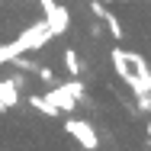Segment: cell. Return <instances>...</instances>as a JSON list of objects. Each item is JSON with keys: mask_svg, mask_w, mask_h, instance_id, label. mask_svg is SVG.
<instances>
[{"mask_svg": "<svg viewBox=\"0 0 151 151\" xmlns=\"http://www.w3.org/2000/svg\"><path fill=\"white\" fill-rule=\"evenodd\" d=\"M64 129H68V135H74V142H77L81 148H87V151H96V148H100V135H96V129H93L90 122L68 119V122H64Z\"/></svg>", "mask_w": 151, "mask_h": 151, "instance_id": "obj_1", "label": "cell"}, {"mask_svg": "<svg viewBox=\"0 0 151 151\" xmlns=\"http://www.w3.org/2000/svg\"><path fill=\"white\" fill-rule=\"evenodd\" d=\"M90 10H93V16H96V19L106 26V32H109L116 42H119V39H125V35H122V23L116 19V13H113V10H106V6H103V0L90 3Z\"/></svg>", "mask_w": 151, "mask_h": 151, "instance_id": "obj_2", "label": "cell"}, {"mask_svg": "<svg viewBox=\"0 0 151 151\" xmlns=\"http://www.w3.org/2000/svg\"><path fill=\"white\" fill-rule=\"evenodd\" d=\"M55 106H58L61 113H74L77 109V96L71 93V87L68 84H55V87H48V93H45Z\"/></svg>", "mask_w": 151, "mask_h": 151, "instance_id": "obj_3", "label": "cell"}, {"mask_svg": "<svg viewBox=\"0 0 151 151\" xmlns=\"http://www.w3.org/2000/svg\"><path fill=\"white\" fill-rule=\"evenodd\" d=\"M45 23H48V29L55 32V39L64 35V32H68V23H71V19H68V10H64L61 3H55V6L45 13Z\"/></svg>", "mask_w": 151, "mask_h": 151, "instance_id": "obj_4", "label": "cell"}, {"mask_svg": "<svg viewBox=\"0 0 151 151\" xmlns=\"http://www.w3.org/2000/svg\"><path fill=\"white\" fill-rule=\"evenodd\" d=\"M16 103H19V87L13 84V77L0 81V113H6V109H16Z\"/></svg>", "mask_w": 151, "mask_h": 151, "instance_id": "obj_5", "label": "cell"}, {"mask_svg": "<svg viewBox=\"0 0 151 151\" xmlns=\"http://www.w3.org/2000/svg\"><path fill=\"white\" fill-rule=\"evenodd\" d=\"M125 58H129V64H132V71H135V74H138V77L151 87V68H148V61L142 58L138 52H125Z\"/></svg>", "mask_w": 151, "mask_h": 151, "instance_id": "obj_6", "label": "cell"}, {"mask_svg": "<svg viewBox=\"0 0 151 151\" xmlns=\"http://www.w3.org/2000/svg\"><path fill=\"white\" fill-rule=\"evenodd\" d=\"M64 71H68L71 77H81V74L87 71V64L81 61V55H77L74 48H64Z\"/></svg>", "mask_w": 151, "mask_h": 151, "instance_id": "obj_7", "label": "cell"}, {"mask_svg": "<svg viewBox=\"0 0 151 151\" xmlns=\"http://www.w3.org/2000/svg\"><path fill=\"white\" fill-rule=\"evenodd\" d=\"M29 106H32V109H39L42 116H58V113H61L48 96H39V93H32V96H29Z\"/></svg>", "mask_w": 151, "mask_h": 151, "instance_id": "obj_8", "label": "cell"}, {"mask_svg": "<svg viewBox=\"0 0 151 151\" xmlns=\"http://www.w3.org/2000/svg\"><path fill=\"white\" fill-rule=\"evenodd\" d=\"M35 74H39V81H45V84H52V87L58 84V74H55L52 68H45V64H39V71H35Z\"/></svg>", "mask_w": 151, "mask_h": 151, "instance_id": "obj_9", "label": "cell"}, {"mask_svg": "<svg viewBox=\"0 0 151 151\" xmlns=\"http://www.w3.org/2000/svg\"><path fill=\"white\" fill-rule=\"evenodd\" d=\"M135 100H138V109H142V113H145V116H151V90H145V93H138V96H135Z\"/></svg>", "mask_w": 151, "mask_h": 151, "instance_id": "obj_10", "label": "cell"}, {"mask_svg": "<svg viewBox=\"0 0 151 151\" xmlns=\"http://www.w3.org/2000/svg\"><path fill=\"white\" fill-rule=\"evenodd\" d=\"M93 35V39H103V26H100V23H90V29H87Z\"/></svg>", "mask_w": 151, "mask_h": 151, "instance_id": "obj_11", "label": "cell"}, {"mask_svg": "<svg viewBox=\"0 0 151 151\" xmlns=\"http://www.w3.org/2000/svg\"><path fill=\"white\" fill-rule=\"evenodd\" d=\"M148 135H151V122H148Z\"/></svg>", "mask_w": 151, "mask_h": 151, "instance_id": "obj_12", "label": "cell"}, {"mask_svg": "<svg viewBox=\"0 0 151 151\" xmlns=\"http://www.w3.org/2000/svg\"><path fill=\"white\" fill-rule=\"evenodd\" d=\"M103 3H113V0H103Z\"/></svg>", "mask_w": 151, "mask_h": 151, "instance_id": "obj_13", "label": "cell"}]
</instances>
